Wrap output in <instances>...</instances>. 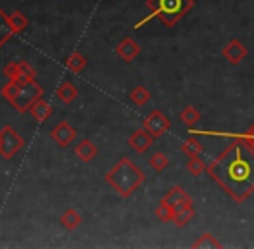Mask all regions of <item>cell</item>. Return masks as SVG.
I'll list each match as a JSON object with an SVG mask.
<instances>
[{
  "instance_id": "8992f818",
  "label": "cell",
  "mask_w": 254,
  "mask_h": 249,
  "mask_svg": "<svg viewBox=\"0 0 254 249\" xmlns=\"http://www.w3.org/2000/svg\"><path fill=\"white\" fill-rule=\"evenodd\" d=\"M142 126H144L145 130H147L149 133H151L152 137L156 138V137H161V135H164L168 130H170V128H171V122H170V118H166V116H164L163 111H159V109H154L151 115H149L147 118L144 120Z\"/></svg>"
},
{
  "instance_id": "8fae6325",
  "label": "cell",
  "mask_w": 254,
  "mask_h": 249,
  "mask_svg": "<svg viewBox=\"0 0 254 249\" xmlns=\"http://www.w3.org/2000/svg\"><path fill=\"white\" fill-rule=\"evenodd\" d=\"M161 201L173 206V208H180V206H185V204H194V202H192V197L189 195V192L184 190V188L178 187V186L171 187L170 190L161 197Z\"/></svg>"
},
{
  "instance_id": "277c9868",
  "label": "cell",
  "mask_w": 254,
  "mask_h": 249,
  "mask_svg": "<svg viewBox=\"0 0 254 249\" xmlns=\"http://www.w3.org/2000/svg\"><path fill=\"white\" fill-rule=\"evenodd\" d=\"M44 95V88L42 85L37 83V80H30L26 83L21 85V90L17 94V97L12 101V106L16 108V111L19 113H30V108Z\"/></svg>"
},
{
  "instance_id": "cb8c5ba5",
  "label": "cell",
  "mask_w": 254,
  "mask_h": 249,
  "mask_svg": "<svg viewBox=\"0 0 254 249\" xmlns=\"http://www.w3.org/2000/svg\"><path fill=\"white\" fill-rule=\"evenodd\" d=\"M192 248H197V249H211V248L220 249L221 248V243L216 239V237L213 236V234L206 232V234H202V236L199 237V239L195 241L194 244H192Z\"/></svg>"
},
{
  "instance_id": "7c38bea8",
  "label": "cell",
  "mask_w": 254,
  "mask_h": 249,
  "mask_svg": "<svg viewBox=\"0 0 254 249\" xmlns=\"http://www.w3.org/2000/svg\"><path fill=\"white\" fill-rule=\"evenodd\" d=\"M74 154L78 156V159H80V161L88 163L99 154V149H97V145H95L94 142L88 140V138H85V140H81L80 144L74 147Z\"/></svg>"
},
{
  "instance_id": "3957f363",
  "label": "cell",
  "mask_w": 254,
  "mask_h": 249,
  "mask_svg": "<svg viewBox=\"0 0 254 249\" xmlns=\"http://www.w3.org/2000/svg\"><path fill=\"white\" fill-rule=\"evenodd\" d=\"M147 7L151 9V14L145 19L138 21L135 28L142 26L154 17H157L164 26H175L194 7V0H147Z\"/></svg>"
},
{
  "instance_id": "52a82bcc",
  "label": "cell",
  "mask_w": 254,
  "mask_h": 249,
  "mask_svg": "<svg viewBox=\"0 0 254 249\" xmlns=\"http://www.w3.org/2000/svg\"><path fill=\"white\" fill-rule=\"evenodd\" d=\"M221 54H223V58L227 59L232 66H237V64H241L246 58H248L249 52H248V47H246L241 40H237V38H232L228 44H225Z\"/></svg>"
},
{
  "instance_id": "44dd1931",
  "label": "cell",
  "mask_w": 254,
  "mask_h": 249,
  "mask_svg": "<svg viewBox=\"0 0 254 249\" xmlns=\"http://www.w3.org/2000/svg\"><path fill=\"white\" fill-rule=\"evenodd\" d=\"M87 64H88L87 58H85L83 54H80V52H73V54L66 59V67L74 71V73H81V71L87 67Z\"/></svg>"
},
{
  "instance_id": "4316f807",
  "label": "cell",
  "mask_w": 254,
  "mask_h": 249,
  "mask_svg": "<svg viewBox=\"0 0 254 249\" xmlns=\"http://www.w3.org/2000/svg\"><path fill=\"white\" fill-rule=\"evenodd\" d=\"M156 216L161 220V222H173L175 218V208L170 204H166V202L161 201L159 206L156 208Z\"/></svg>"
},
{
  "instance_id": "6da1fadb",
  "label": "cell",
  "mask_w": 254,
  "mask_h": 249,
  "mask_svg": "<svg viewBox=\"0 0 254 249\" xmlns=\"http://www.w3.org/2000/svg\"><path fill=\"white\" fill-rule=\"evenodd\" d=\"M207 165L206 173L235 202H244L254 194V147L241 135Z\"/></svg>"
},
{
  "instance_id": "5b68a950",
  "label": "cell",
  "mask_w": 254,
  "mask_h": 249,
  "mask_svg": "<svg viewBox=\"0 0 254 249\" xmlns=\"http://www.w3.org/2000/svg\"><path fill=\"white\" fill-rule=\"evenodd\" d=\"M24 145V140L12 126H3L0 130V156L3 159H12L16 152Z\"/></svg>"
},
{
  "instance_id": "5bb4252c",
  "label": "cell",
  "mask_w": 254,
  "mask_h": 249,
  "mask_svg": "<svg viewBox=\"0 0 254 249\" xmlns=\"http://www.w3.org/2000/svg\"><path fill=\"white\" fill-rule=\"evenodd\" d=\"M59 222H61V225H63L66 230H74V229H78V227L81 225L83 218H81V215L74 208H67L66 211L61 215Z\"/></svg>"
},
{
  "instance_id": "ac0fdd59",
  "label": "cell",
  "mask_w": 254,
  "mask_h": 249,
  "mask_svg": "<svg viewBox=\"0 0 254 249\" xmlns=\"http://www.w3.org/2000/svg\"><path fill=\"white\" fill-rule=\"evenodd\" d=\"M35 76H37V71H35V67L31 66L30 62L17 61V76H16L17 81L26 83V81H30V80H35Z\"/></svg>"
},
{
  "instance_id": "2e32d148",
  "label": "cell",
  "mask_w": 254,
  "mask_h": 249,
  "mask_svg": "<svg viewBox=\"0 0 254 249\" xmlns=\"http://www.w3.org/2000/svg\"><path fill=\"white\" fill-rule=\"evenodd\" d=\"M14 35H16V31H14L12 24H10L9 16L0 9V49H2Z\"/></svg>"
},
{
  "instance_id": "603a6c76",
  "label": "cell",
  "mask_w": 254,
  "mask_h": 249,
  "mask_svg": "<svg viewBox=\"0 0 254 249\" xmlns=\"http://www.w3.org/2000/svg\"><path fill=\"white\" fill-rule=\"evenodd\" d=\"M130 99L135 106H145L151 101V92H149L144 85H137V87L130 92Z\"/></svg>"
},
{
  "instance_id": "d6986e66",
  "label": "cell",
  "mask_w": 254,
  "mask_h": 249,
  "mask_svg": "<svg viewBox=\"0 0 254 249\" xmlns=\"http://www.w3.org/2000/svg\"><path fill=\"white\" fill-rule=\"evenodd\" d=\"M180 120L187 124V126H194V124H197L201 122V113H199V109L194 108V106H185L180 113Z\"/></svg>"
},
{
  "instance_id": "d4e9b609",
  "label": "cell",
  "mask_w": 254,
  "mask_h": 249,
  "mask_svg": "<svg viewBox=\"0 0 254 249\" xmlns=\"http://www.w3.org/2000/svg\"><path fill=\"white\" fill-rule=\"evenodd\" d=\"M9 19H10V24H12L14 31H16V35L21 33L23 30H26V26H28V17L24 16V14L21 12V10H14V12L9 16Z\"/></svg>"
},
{
  "instance_id": "30bf717a",
  "label": "cell",
  "mask_w": 254,
  "mask_h": 249,
  "mask_svg": "<svg viewBox=\"0 0 254 249\" xmlns=\"http://www.w3.org/2000/svg\"><path fill=\"white\" fill-rule=\"evenodd\" d=\"M116 54L125 62H131L140 56V45L133 40L131 37H125L120 44L116 45Z\"/></svg>"
},
{
  "instance_id": "f1b7e54d",
  "label": "cell",
  "mask_w": 254,
  "mask_h": 249,
  "mask_svg": "<svg viewBox=\"0 0 254 249\" xmlns=\"http://www.w3.org/2000/svg\"><path fill=\"white\" fill-rule=\"evenodd\" d=\"M3 74H5L9 80H16V76H17V61L7 64V66L3 67Z\"/></svg>"
},
{
  "instance_id": "4fadbf2b",
  "label": "cell",
  "mask_w": 254,
  "mask_h": 249,
  "mask_svg": "<svg viewBox=\"0 0 254 249\" xmlns=\"http://www.w3.org/2000/svg\"><path fill=\"white\" fill-rule=\"evenodd\" d=\"M30 115L33 116L35 122L38 123H44L45 120H49L52 116V106L49 104L45 99H38L37 102H35L33 106L30 108Z\"/></svg>"
},
{
  "instance_id": "9a60e30c",
  "label": "cell",
  "mask_w": 254,
  "mask_h": 249,
  "mask_svg": "<svg viewBox=\"0 0 254 249\" xmlns=\"http://www.w3.org/2000/svg\"><path fill=\"white\" fill-rule=\"evenodd\" d=\"M56 95L61 102H64V104H71V102L78 97V90L71 81H63V83L57 87Z\"/></svg>"
},
{
  "instance_id": "484cf974",
  "label": "cell",
  "mask_w": 254,
  "mask_h": 249,
  "mask_svg": "<svg viewBox=\"0 0 254 249\" xmlns=\"http://www.w3.org/2000/svg\"><path fill=\"white\" fill-rule=\"evenodd\" d=\"M149 165H151V168L156 170V172H163V170L170 165V159L166 158V154H164V152L157 151V152H154V154L151 156V159H149Z\"/></svg>"
},
{
  "instance_id": "ba28073f",
  "label": "cell",
  "mask_w": 254,
  "mask_h": 249,
  "mask_svg": "<svg viewBox=\"0 0 254 249\" xmlns=\"http://www.w3.org/2000/svg\"><path fill=\"white\" fill-rule=\"evenodd\" d=\"M51 138L56 140V144L61 147H67L76 138V130L67 122H59L51 130Z\"/></svg>"
},
{
  "instance_id": "ffe728a7",
  "label": "cell",
  "mask_w": 254,
  "mask_h": 249,
  "mask_svg": "<svg viewBox=\"0 0 254 249\" xmlns=\"http://www.w3.org/2000/svg\"><path fill=\"white\" fill-rule=\"evenodd\" d=\"M21 81H17V80H9L5 85L2 87V90H0V94H2V97L5 99L9 104H12V101L17 97V94H19V90H21Z\"/></svg>"
},
{
  "instance_id": "9c48e42d",
  "label": "cell",
  "mask_w": 254,
  "mask_h": 249,
  "mask_svg": "<svg viewBox=\"0 0 254 249\" xmlns=\"http://www.w3.org/2000/svg\"><path fill=\"white\" fill-rule=\"evenodd\" d=\"M152 142H154V137L145 130L144 126L135 130L133 133L130 135V138H128V145H130L135 152H140V154H144V152L149 151Z\"/></svg>"
},
{
  "instance_id": "f546056e",
  "label": "cell",
  "mask_w": 254,
  "mask_h": 249,
  "mask_svg": "<svg viewBox=\"0 0 254 249\" xmlns=\"http://www.w3.org/2000/svg\"><path fill=\"white\" fill-rule=\"evenodd\" d=\"M241 137H242V138H246V140H248L249 144H251L253 147H254V123L248 128V130L244 131V133L241 135Z\"/></svg>"
},
{
  "instance_id": "e0dca14e",
  "label": "cell",
  "mask_w": 254,
  "mask_h": 249,
  "mask_svg": "<svg viewBox=\"0 0 254 249\" xmlns=\"http://www.w3.org/2000/svg\"><path fill=\"white\" fill-rule=\"evenodd\" d=\"M195 211H194V204H185L180 208H175V218L173 223L177 227H185L192 218H194Z\"/></svg>"
},
{
  "instance_id": "83f0119b",
  "label": "cell",
  "mask_w": 254,
  "mask_h": 249,
  "mask_svg": "<svg viewBox=\"0 0 254 249\" xmlns=\"http://www.w3.org/2000/svg\"><path fill=\"white\" fill-rule=\"evenodd\" d=\"M187 170L192 173L194 177H199V175H202L204 172L207 170V166H206V163L202 161L199 156H195V158H189V161H187Z\"/></svg>"
},
{
  "instance_id": "7402d4cb",
  "label": "cell",
  "mask_w": 254,
  "mask_h": 249,
  "mask_svg": "<svg viewBox=\"0 0 254 249\" xmlns=\"http://www.w3.org/2000/svg\"><path fill=\"white\" fill-rule=\"evenodd\" d=\"M180 151L184 152L185 156H189V158H195V156H199L204 151V147H202V144L197 140V138L190 137V138H187L184 144H182Z\"/></svg>"
},
{
  "instance_id": "7a4b0ae2",
  "label": "cell",
  "mask_w": 254,
  "mask_h": 249,
  "mask_svg": "<svg viewBox=\"0 0 254 249\" xmlns=\"http://www.w3.org/2000/svg\"><path fill=\"white\" fill-rule=\"evenodd\" d=\"M104 179L121 197H130L145 182V173L130 158H121Z\"/></svg>"
}]
</instances>
